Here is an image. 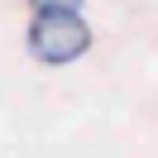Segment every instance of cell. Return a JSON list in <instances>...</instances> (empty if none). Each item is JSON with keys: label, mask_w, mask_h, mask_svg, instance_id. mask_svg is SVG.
I'll use <instances>...</instances> for the list:
<instances>
[{"label": "cell", "mask_w": 158, "mask_h": 158, "mask_svg": "<svg viewBox=\"0 0 158 158\" xmlns=\"http://www.w3.org/2000/svg\"><path fill=\"white\" fill-rule=\"evenodd\" d=\"M91 48V29L77 10H39L29 24V53L48 67H62V62H77L81 53Z\"/></svg>", "instance_id": "obj_1"}, {"label": "cell", "mask_w": 158, "mask_h": 158, "mask_svg": "<svg viewBox=\"0 0 158 158\" xmlns=\"http://www.w3.org/2000/svg\"><path fill=\"white\" fill-rule=\"evenodd\" d=\"M34 5V15L39 10H81V0H29Z\"/></svg>", "instance_id": "obj_2"}]
</instances>
